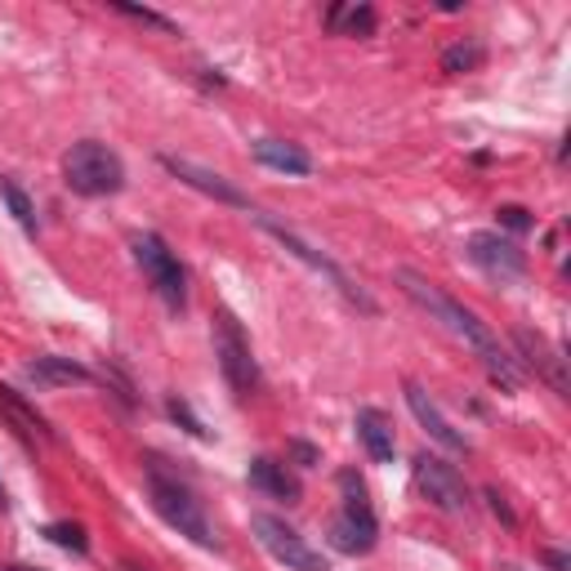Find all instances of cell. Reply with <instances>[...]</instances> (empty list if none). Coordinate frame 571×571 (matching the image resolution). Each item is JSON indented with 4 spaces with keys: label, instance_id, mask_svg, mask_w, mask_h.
<instances>
[{
    "label": "cell",
    "instance_id": "9",
    "mask_svg": "<svg viewBox=\"0 0 571 571\" xmlns=\"http://www.w3.org/2000/svg\"><path fill=\"white\" fill-rule=\"evenodd\" d=\"M415 482H420V491L429 495V504H438L442 513H469V487H464V478H460V469L455 464H447L442 455H429V451H420L415 455Z\"/></svg>",
    "mask_w": 571,
    "mask_h": 571
},
{
    "label": "cell",
    "instance_id": "25",
    "mask_svg": "<svg viewBox=\"0 0 571 571\" xmlns=\"http://www.w3.org/2000/svg\"><path fill=\"white\" fill-rule=\"evenodd\" d=\"M487 500H491V513H495V518H504V522H509V527H513V522H518V518H513V509H509V504H504V495H500V491H487Z\"/></svg>",
    "mask_w": 571,
    "mask_h": 571
},
{
    "label": "cell",
    "instance_id": "23",
    "mask_svg": "<svg viewBox=\"0 0 571 571\" xmlns=\"http://www.w3.org/2000/svg\"><path fill=\"white\" fill-rule=\"evenodd\" d=\"M166 411H170V415H174V420H179V424H183V429H188L192 438H210V429H206V424H201V420L192 415V407H188V402L170 398V402H166Z\"/></svg>",
    "mask_w": 571,
    "mask_h": 571
},
{
    "label": "cell",
    "instance_id": "6",
    "mask_svg": "<svg viewBox=\"0 0 571 571\" xmlns=\"http://www.w3.org/2000/svg\"><path fill=\"white\" fill-rule=\"evenodd\" d=\"M340 491H344V513L331 527V544L340 553H367V549H375L380 522H375V513L367 504V482L353 469H344L340 473Z\"/></svg>",
    "mask_w": 571,
    "mask_h": 571
},
{
    "label": "cell",
    "instance_id": "24",
    "mask_svg": "<svg viewBox=\"0 0 571 571\" xmlns=\"http://www.w3.org/2000/svg\"><path fill=\"white\" fill-rule=\"evenodd\" d=\"M495 214H500V223L513 228V232H527V228H531V214H527L522 206H500Z\"/></svg>",
    "mask_w": 571,
    "mask_h": 571
},
{
    "label": "cell",
    "instance_id": "22",
    "mask_svg": "<svg viewBox=\"0 0 571 571\" xmlns=\"http://www.w3.org/2000/svg\"><path fill=\"white\" fill-rule=\"evenodd\" d=\"M482 63V50L478 46H451L447 54H442V68L447 72H473Z\"/></svg>",
    "mask_w": 571,
    "mask_h": 571
},
{
    "label": "cell",
    "instance_id": "14",
    "mask_svg": "<svg viewBox=\"0 0 571 571\" xmlns=\"http://www.w3.org/2000/svg\"><path fill=\"white\" fill-rule=\"evenodd\" d=\"M250 487L254 491H263V495H272V500H286V504H295L300 495H304V487H300V478L286 469V464H277V460H268V455H259V460H250Z\"/></svg>",
    "mask_w": 571,
    "mask_h": 571
},
{
    "label": "cell",
    "instance_id": "18",
    "mask_svg": "<svg viewBox=\"0 0 571 571\" xmlns=\"http://www.w3.org/2000/svg\"><path fill=\"white\" fill-rule=\"evenodd\" d=\"M327 28L331 32H349V37H371L375 14L367 6H331L327 10Z\"/></svg>",
    "mask_w": 571,
    "mask_h": 571
},
{
    "label": "cell",
    "instance_id": "12",
    "mask_svg": "<svg viewBox=\"0 0 571 571\" xmlns=\"http://www.w3.org/2000/svg\"><path fill=\"white\" fill-rule=\"evenodd\" d=\"M513 344H518V353H522V362L535 371V380H544L558 398H567V358H562V349H553L544 335H531V331H518L513 335Z\"/></svg>",
    "mask_w": 571,
    "mask_h": 571
},
{
    "label": "cell",
    "instance_id": "26",
    "mask_svg": "<svg viewBox=\"0 0 571 571\" xmlns=\"http://www.w3.org/2000/svg\"><path fill=\"white\" fill-rule=\"evenodd\" d=\"M544 562H549V571H567V553H562V549H549Z\"/></svg>",
    "mask_w": 571,
    "mask_h": 571
},
{
    "label": "cell",
    "instance_id": "19",
    "mask_svg": "<svg viewBox=\"0 0 571 571\" xmlns=\"http://www.w3.org/2000/svg\"><path fill=\"white\" fill-rule=\"evenodd\" d=\"M0 197H6V206H10V214L19 219L23 232H37V206L28 201V192H23L14 179H0Z\"/></svg>",
    "mask_w": 571,
    "mask_h": 571
},
{
    "label": "cell",
    "instance_id": "11",
    "mask_svg": "<svg viewBox=\"0 0 571 571\" xmlns=\"http://www.w3.org/2000/svg\"><path fill=\"white\" fill-rule=\"evenodd\" d=\"M161 166L179 179V183H188V188H197V192H206V197H214V201H223V206H237V210H250V197L237 188V183H228L223 174H214V170H206V166H197V161H188V157H161Z\"/></svg>",
    "mask_w": 571,
    "mask_h": 571
},
{
    "label": "cell",
    "instance_id": "3",
    "mask_svg": "<svg viewBox=\"0 0 571 571\" xmlns=\"http://www.w3.org/2000/svg\"><path fill=\"white\" fill-rule=\"evenodd\" d=\"M63 183L77 197H112V192L126 188V166H121V157L108 143L81 139L63 157Z\"/></svg>",
    "mask_w": 571,
    "mask_h": 571
},
{
    "label": "cell",
    "instance_id": "29",
    "mask_svg": "<svg viewBox=\"0 0 571 571\" xmlns=\"http://www.w3.org/2000/svg\"><path fill=\"white\" fill-rule=\"evenodd\" d=\"M6 571H37V567H6Z\"/></svg>",
    "mask_w": 571,
    "mask_h": 571
},
{
    "label": "cell",
    "instance_id": "2",
    "mask_svg": "<svg viewBox=\"0 0 571 571\" xmlns=\"http://www.w3.org/2000/svg\"><path fill=\"white\" fill-rule=\"evenodd\" d=\"M148 495H152V509H157L179 535H188V540L201 544V549H214V544H219V540H214V527H210V518H206V509H201V500H197V491H192L179 473H166L161 460L148 464Z\"/></svg>",
    "mask_w": 571,
    "mask_h": 571
},
{
    "label": "cell",
    "instance_id": "21",
    "mask_svg": "<svg viewBox=\"0 0 571 571\" xmlns=\"http://www.w3.org/2000/svg\"><path fill=\"white\" fill-rule=\"evenodd\" d=\"M117 14H126V19H134V23H143V28H157V32H166V37H179V28L170 23V19H161L157 10H139V6H112Z\"/></svg>",
    "mask_w": 571,
    "mask_h": 571
},
{
    "label": "cell",
    "instance_id": "28",
    "mask_svg": "<svg viewBox=\"0 0 571 571\" xmlns=\"http://www.w3.org/2000/svg\"><path fill=\"white\" fill-rule=\"evenodd\" d=\"M500 571H522V567L518 562H500Z\"/></svg>",
    "mask_w": 571,
    "mask_h": 571
},
{
    "label": "cell",
    "instance_id": "30",
    "mask_svg": "<svg viewBox=\"0 0 571 571\" xmlns=\"http://www.w3.org/2000/svg\"><path fill=\"white\" fill-rule=\"evenodd\" d=\"M0 504H6V487H0Z\"/></svg>",
    "mask_w": 571,
    "mask_h": 571
},
{
    "label": "cell",
    "instance_id": "20",
    "mask_svg": "<svg viewBox=\"0 0 571 571\" xmlns=\"http://www.w3.org/2000/svg\"><path fill=\"white\" fill-rule=\"evenodd\" d=\"M46 535H50L59 549H72V553H86V549H90L86 527H77V522H50V527H46Z\"/></svg>",
    "mask_w": 571,
    "mask_h": 571
},
{
    "label": "cell",
    "instance_id": "5",
    "mask_svg": "<svg viewBox=\"0 0 571 571\" xmlns=\"http://www.w3.org/2000/svg\"><path fill=\"white\" fill-rule=\"evenodd\" d=\"M130 250H134V263L143 268V277L152 281V291L161 295V304L170 313H183V304H188V277H183V263L174 259V250L157 232H134L130 237Z\"/></svg>",
    "mask_w": 571,
    "mask_h": 571
},
{
    "label": "cell",
    "instance_id": "15",
    "mask_svg": "<svg viewBox=\"0 0 571 571\" xmlns=\"http://www.w3.org/2000/svg\"><path fill=\"white\" fill-rule=\"evenodd\" d=\"M28 380H37L41 389H68V384H90L94 375L72 362V358H54V353H41L32 367H28Z\"/></svg>",
    "mask_w": 571,
    "mask_h": 571
},
{
    "label": "cell",
    "instance_id": "10",
    "mask_svg": "<svg viewBox=\"0 0 571 571\" xmlns=\"http://www.w3.org/2000/svg\"><path fill=\"white\" fill-rule=\"evenodd\" d=\"M469 259L487 277H500V281H522L527 277V254L513 241H504L500 232H473L469 237Z\"/></svg>",
    "mask_w": 571,
    "mask_h": 571
},
{
    "label": "cell",
    "instance_id": "1",
    "mask_svg": "<svg viewBox=\"0 0 571 571\" xmlns=\"http://www.w3.org/2000/svg\"><path fill=\"white\" fill-rule=\"evenodd\" d=\"M398 277V286H402V291L424 309V313H433L451 335H460L478 358H482V367H487V375L500 384V389H518L522 384V371H518V362L500 349V340L478 322V313H469L460 300H451L447 291H438V286L429 281V277H420L415 268H398L393 272Z\"/></svg>",
    "mask_w": 571,
    "mask_h": 571
},
{
    "label": "cell",
    "instance_id": "13",
    "mask_svg": "<svg viewBox=\"0 0 571 571\" xmlns=\"http://www.w3.org/2000/svg\"><path fill=\"white\" fill-rule=\"evenodd\" d=\"M407 407H411V415L429 429V438L438 442V447H447V451H469V438L464 433H455V424L442 415V407L429 398V389H420L415 380H407Z\"/></svg>",
    "mask_w": 571,
    "mask_h": 571
},
{
    "label": "cell",
    "instance_id": "16",
    "mask_svg": "<svg viewBox=\"0 0 571 571\" xmlns=\"http://www.w3.org/2000/svg\"><path fill=\"white\" fill-rule=\"evenodd\" d=\"M358 438H362V447L371 451V460L375 464H389L393 460V451H398V442H393V424L384 420V411H375V407H362L358 411Z\"/></svg>",
    "mask_w": 571,
    "mask_h": 571
},
{
    "label": "cell",
    "instance_id": "17",
    "mask_svg": "<svg viewBox=\"0 0 571 571\" xmlns=\"http://www.w3.org/2000/svg\"><path fill=\"white\" fill-rule=\"evenodd\" d=\"M254 157L268 170H281V174H309L313 170V157L300 143H286V139H259L254 143Z\"/></svg>",
    "mask_w": 571,
    "mask_h": 571
},
{
    "label": "cell",
    "instance_id": "27",
    "mask_svg": "<svg viewBox=\"0 0 571 571\" xmlns=\"http://www.w3.org/2000/svg\"><path fill=\"white\" fill-rule=\"evenodd\" d=\"M295 455H300L304 464H318V451H313V447H304V442H295Z\"/></svg>",
    "mask_w": 571,
    "mask_h": 571
},
{
    "label": "cell",
    "instance_id": "31",
    "mask_svg": "<svg viewBox=\"0 0 571 571\" xmlns=\"http://www.w3.org/2000/svg\"><path fill=\"white\" fill-rule=\"evenodd\" d=\"M121 571H139V567H121Z\"/></svg>",
    "mask_w": 571,
    "mask_h": 571
},
{
    "label": "cell",
    "instance_id": "7",
    "mask_svg": "<svg viewBox=\"0 0 571 571\" xmlns=\"http://www.w3.org/2000/svg\"><path fill=\"white\" fill-rule=\"evenodd\" d=\"M214 358H219V371H223V380H228V389L237 398L259 389V367H254L250 340H246V331H241V322L232 313L214 318Z\"/></svg>",
    "mask_w": 571,
    "mask_h": 571
},
{
    "label": "cell",
    "instance_id": "8",
    "mask_svg": "<svg viewBox=\"0 0 571 571\" xmlns=\"http://www.w3.org/2000/svg\"><path fill=\"white\" fill-rule=\"evenodd\" d=\"M250 527H254L259 544H263L277 562L291 567V571H331V562L322 558V549H313L295 527H286L281 518H272V513H254V518H250Z\"/></svg>",
    "mask_w": 571,
    "mask_h": 571
},
{
    "label": "cell",
    "instance_id": "4",
    "mask_svg": "<svg viewBox=\"0 0 571 571\" xmlns=\"http://www.w3.org/2000/svg\"><path fill=\"white\" fill-rule=\"evenodd\" d=\"M250 214H254V223H259V228H263V232H268V237H272L281 250H291L300 263H309L313 272H322V277L335 286V291H340L349 304H358L362 313H380V304H375V300L362 291V286H358V281H353V277H349V272H344V268H340L331 254H322V250H318V246H309V241H304L295 228L277 223V219H272V214H263V210H250Z\"/></svg>",
    "mask_w": 571,
    "mask_h": 571
}]
</instances>
